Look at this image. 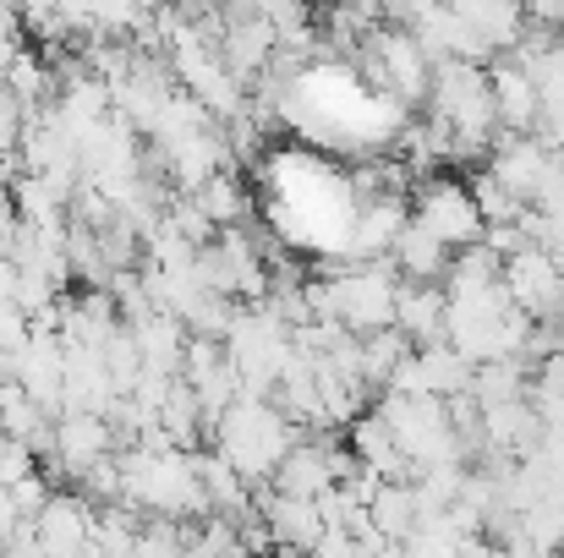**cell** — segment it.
<instances>
[{"label":"cell","instance_id":"1","mask_svg":"<svg viewBox=\"0 0 564 558\" xmlns=\"http://www.w3.org/2000/svg\"><path fill=\"white\" fill-rule=\"evenodd\" d=\"M427 121L449 132L455 160H471L482 149H499V105H494V83L488 66L471 61H438L433 66V94H427Z\"/></svg>","mask_w":564,"mask_h":558},{"label":"cell","instance_id":"2","mask_svg":"<svg viewBox=\"0 0 564 558\" xmlns=\"http://www.w3.org/2000/svg\"><path fill=\"white\" fill-rule=\"evenodd\" d=\"M302 444V427L269 400V394H241L219 422H214V455H225L252 488L274 482L280 460Z\"/></svg>","mask_w":564,"mask_h":558},{"label":"cell","instance_id":"3","mask_svg":"<svg viewBox=\"0 0 564 558\" xmlns=\"http://www.w3.org/2000/svg\"><path fill=\"white\" fill-rule=\"evenodd\" d=\"M313 291V324H340L346 335H383L394 329V313H400V274L389 258L378 263H351L346 274L335 280H318L307 285Z\"/></svg>","mask_w":564,"mask_h":558},{"label":"cell","instance_id":"4","mask_svg":"<svg viewBox=\"0 0 564 558\" xmlns=\"http://www.w3.org/2000/svg\"><path fill=\"white\" fill-rule=\"evenodd\" d=\"M411 219L422 225V230H433L444 247H477L482 236H488V219H482V208H477V192L460 182H444V176H433V182H422L416 192V203H411Z\"/></svg>","mask_w":564,"mask_h":558},{"label":"cell","instance_id":"5","mask_svg":"<svg viewBox=\"0 0 564 558\" xmlns=\"http://www.w3.org/2000/svg\"><path fill=\"white\" fill-rule=\"evenodd\" d=\"M505 291L510 302L532 318V324H549L560 313V296H564V269L560 258L549 247H521L505 258Z\"/></svg>","mask_w":564,"mask_h":558},{"label":"cell","instance_id":"6","mask_svg":"<svg viewBox=\"0 0 564 558\" xmlns=\"http://www.w3.org/2000/svg\"><path fill=\"white\" fill-rule=\"evenodd\" d=\"M94 499L83 493H50L44 510L33 515V543L44 548V558H83L94 548Z\"/></svg>","mask_w":564,"mask_h":558},{"label":"cell","instance_id":"7","mask_svg":"<svg viewBox=\"0 0 564 558\" xmlns=\"http://www.w3.org/2000/svg\"><path fill=\"white\" fill-rule=\"evenodd\" d=\"M554 160H560V154H554L543 138H505V143L494 149V160H488V176L505 186V192H516L527 208H538L549 182H554Z\"/></svg>","mask_w":564,"mask_h":558},{"label":"cell","instance_id":"8","mask_svg":"<svg viewBox=\"0 0 564 558\" xmlns=\"http://www.w3.org/2000/svg\"><path fill=\"white\" fill-rule=\"evenodd\" d=\"M258 515H263V526H269L274 548H285V558L291 554H313V548L329 537V521H324L318 499H296V493L269 488V493L258 499Z\"/></svg>","mask_w":564,"mask_h":558},{"label":"cell","instance_id":"9","mask_svg":"<svg viewBox=\"0 0 564 558\" xmlns=\"http://www.w3.org/2000/svg\"><path fill=\"white\" fill-rule=\"evenodd\" d=\"M488 83H494V105H499V127L510 138H538L543 127V105H538V83L521 61H494L488 66Z\"/></svg>","mask_w":564,"mask_h":558},{"label":"cell","instance_id":"10","mask_svg":"<svg viewBox=\"0 0 564 558\" xmlns=\"http://www.w3.org/2000/svg\"><path fill=\"white\" fill-rule=\"evenodd\" d=\"M449 258H455V247H444V241H438L433 230H422L416 219H405V230H400L394 247H389V263H394V274H400L405 285H444Z\"/></svg>","mask_w":564,"mask_h":558},{"label":"cell","instance_id":"11","mask_svg":"<svg viewBox=\"0 0 564 558\" xmlns=\"http://www.w3.org/2000/svg\"><path fill=\"white\" fill-rule=\"evenodd\" d=\"M394 329L411 340V351L444 346V329H449V296H444V285H400Z\"/></svg>","mask_w":564,"mask_h":558},{"label":"cell","instance_id":"12","mask_svg":"<svg viewBox=\"0 0 564 558\" xmlns=\"http://www.w3.org/2000/svg\"><path fill=\"white\" fill-rule=\"evenodd\" d=\"M368 515H373V532H378V537H389V543H405V537H411V532L422 526V515H427L416 477H400V482H378V493H373V504H368Z\"/></svg>","mask_w":564,"mask_h":558},{"label":"cell","instance_id":"13","mask_svg":"<svg viewBox=\"0 0 564 558\" xmlns=\"http://www.w3.org/2000/svg\"><path fill=\"white\" fill-rule=\"evenodd\" d=\"M187 197L197 203V208H203V219H208L214 230H230V225H241V219H247V208H252V203H247V186L236 182L230 171H219V176H208L203 186H192Z\"/></svg>","mask_w":564,"mask_h":558},{"label":"cell","instance_id":"14","mask_svg":"<svg viewBox=\"0 0 564 558\" xmlns=\"http://www.w3.org/2000/svg\"><path fill=\"white\" fill-rule=\"evenodd\" d=\"M527 17H532V28L564 33V0H527Z\"/></svg>","mask_w":564,"mask_h":558}]
</instances>
